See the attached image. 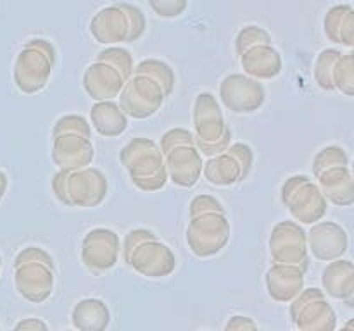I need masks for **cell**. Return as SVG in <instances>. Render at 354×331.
Instances as JSON below:
<instances>
[{
    "label": "cell",
    "mask_w": 354,
    "mask_h": 331,
    "mask_svg": "<svg viewBox=\"0 0 354 331\" xmlns=\"http://www.w3.org/2000/svg\"><path fill=\"white\" fill-rule=\"evenodd\" d=\"M194 145L201 155L214 157L232 145V130L227 126L216 97L203 92L194 100Z\"/></svg>",
    "instance_id": "6da1fadb"
},
{
    "label": "cell",
    "mask_w": 354,
    "mask_h": 331,
    "mask_svg": "<svg viewBox=\"0 0 354 331\" xmlns=\"http://www.w3.org/2000/svg\"><path fill=\"white\" fill-rule=\"evenodd\" d=\"M55 66V48L44 38L30 40L14 62V83L26 95L41 92Z\"/></svg>",
    "instance_id": "7a4b0ae2"
},
{
    "label": "cell",
    "mask_w": 354,
    "mask_h": 331,
    "mask_svg": "<svg viewBox=\"0 0 354 331\" xmlns=\"http://www.w3.org/2000/svg\"><path fill=\"white\" fill-rule=\"evenodd\" d=\"M280 195H282L283 205L289 209L296 223L299 221V223L313 226L320 223L327 214L328 202L322 195L317 183L306 174H296L286 179Z\"/></svg>",
    "instance_id": "3957f363"
},
{
    "label": "cell",
    "mask_w": 354,
    "mask_h": 331,
    "mask_svg": "<svg viewBox=\"0 0 354 331\" xmlns=\"http://www.w3.org/2000/svg\"><path fill=\"white\" fill-rule=\"evenodd\" d=\"M232 228L227 214H201L190 217L187 226V245L201 259L220 254L230 241Z\"/></svg>",
    "instance_id": "277c9868"
},
{
    "label": "cell",
    "mask_w": 354,
    "mask_h": 331,
    "mask_svg": "<svg viewBox=\"0 0 354 331\" xmlns=\"http://www.w3.org/2000/svg\"><path fill=\"white\" fill-rule=\"evenodd\" d=\"M270 255L273 264L294 265L306 272L310 265L306 231L296 221H280L270 234Z\"/></svg>",
    "instance_id": "5b68a950"
},
{
    "label": "cell",
    "mask_w": 354,
    "mask_h": 331,
    "mask_svg": "<svg viewBox=\"0 0 354 331\" xmlns=\"http://www.w3.org/2000/svg\"><path fill=\"white\" fill-rule=\"evenodd\" d=\"M120 109L127 117L133 119H147L152 117L165 103L166 97L161 86L147 76L133 74L127 83L120 95Z\"/></svg>",
    "instance_id": "8992f818"
},
{
    "label": "cell",
    "mask_w": 354,
    "mask_h": 331,
    "mask_svg": "<svg viewBox=\"0 0 354 331\" xmlns=\"http://www.w3.org/2000/svg\"><path fill=\"white\" fill-rule=\"evenodd\" d=\"M220 100L230 112L252 114L261 109L266 100L265 86L249 76L234 72L221 79Z\"/></svg>",
    "instance_id": "52a82bcc"
},
{
    "label": "cell",
    "mask_w": 354,
    "mask_h": 331,
    "mask_svg": "<svg viewBox=\"0 0 354 331\" xmlns=\"http://www.w3.org/2000/svg\"><path fill=\"white\" fill-rule=\"evenodd\" d=\"M109 183L97 168L66 171V200L69 207H97L106 200Z\"/></svg>",
    "instance_id": "ba28073f"
},
{
    "label": "cell",
    "mask_w": 354,
    "mask_h": 331,
    "mask_svg": "<svg viewBox=\"0 0 354 331\" xmlns=\"http://www.w3.org/2000/svg\"><path fill=\"white\" fill-rule=\"evenodd\" d=\"M120 237L109 228H95L82 241V262L93 274H102L116 265L120 257Z\"/></svg>",
    "instance_id": "9c48e42d"
},
{
    "label": "cell",
    "mask_w": 354,
    "mask_h": 331,
    "mask_svg": "<svg viewBox=\"0 0 354 331\" xmlns=\"http://www.w3.org/2000/svg\"><path fill=\"white\" fill-rule=\"evenodd\" d=\"M120 161L133 179L149 178L165 171V157L161 148L151 138H133L120 152Z\"/></svg>",
    "instance_id": "30bf717a"
},
{
    "label": "cell",
    "mask_w": 354,
    "mask_h": 331,
    "mask_svg": "<svg viewBox=\"0 0 354 331\" xmlns=\"http://www.w3.org/2000/svg\"><path fill=\"white\" fill-rule=\"evenodd\" d=\"M128 265L135 269L138 274L147 278H165L176 269V257L171 248L158 238L144 241L131 250L127 257Z\"/></svg>",
    "instance_id": "8fae6325"
},
{
    "label": "cell",
    "mask_w": 354,
    "mask_h": 331,
    "mask_svg": "<svg viewBox=\"0 0 354 331\" xmlns=\"http://www.w3.org/2000/svg\"><path fill=\"white\" fill-rule=\"evenodd\" d=\"M306 240L308 252H311L315 259L324 262L342 259L349 247L348 233L341 224L334 221H320L313 224L306 233Z\"/></svg>",
    "instance_id": "7c38bea8"
},
{
    "label": "cell",
    "mask_w": 354,
    "mask_h": 331,
    "mask_svg": "<svg viewBox=\"0 0 354 331\" xmlns=\"http://www.w3.org/2000/svg\"><path fill=\"white\" fill-rule=\"evenodd\" d=\"M95 148L92 140L80 134H59L52 138V161L59 171H80L90 168Z\"/></svg>",
    "instance_id": "4fadbf2b"
},
{
    "label": "cell",
    "mask_w": 354,
    "mask_h": 331,
    "mask_svg": "<svg viewBox=\"0 0 354 331\" xmlns=\"http://www.w3.org/2000/svg\"><path fill=\"white\" fill-rule=\"evenodd\" d=\"M162 157L168 181H173L182 188H192L203 176V155L196 145H180L162 154Z\"/></svg>",
    "instance_id": "5bb4252c"
},
{
    "label": "cell",
    "mask_w": 354,
    "mask_h": 331,
    "mask_svg": "<svg viewBox=\"0 0 354 331\" xmlns=\"http://www.w3.org/2000/svg\"><path fill=\"white\" fill-rule=\"evenodd\" d=\"M14 285L17 293L28 302L41 303L54 292V269L44 264H23L14 268Z\"/></svg>",
    "instance_id": "9a60e30c"
},
{
    "label": "cell",
    "mask_w": 354,
    "mask_h": 331,
    "mask_svg": "<svg viewBox=\"0 0 354 331\" xmlns=\"http://www.w3.org/2000/svg\"><path fill=\"white\" fill-rule=\"evenodd\" d=\"M90 33L100 45H109V47L128 41L130 24L120 3L100 9L90 21Z\"/></svg>",
    "instance_id": "2e32d148"
},
{
    "label": "cell",
    "mask_w": 354,
    "mask_h": 331,
    "mask_svg": "<svg viewBox=\"0 0 354 331\" xmlns=\"http://www.w3.org/2000/svg\"><path fill=\"white\" fill-rule=\"evenodd\" d=\"M127 79L106 62L95 61L83 72V88L95 102H107L118 97Z\"/></svg>",
    "instance_id": "e0dca14e"
},
{
    "label": "cell",
    "mask_w": 354,
    "mask_h": 331,
    "mask_svg": "<svg viewBox=\"0 0 354 331\" xmlns=\"http://www.w3.org/2000/svg\"><path fill=\"white\" fill-rule=\"evenodd\" d=\"M265 283L275 302L289 303L304 290V271L294 265L273 264L266 271Z\"/></svg>",
    "instance_id": "ac0fdd59"
},
{
    "label": "cell",
    "mask_w": 354,
    "mask_h": 331,
    "mask_svg": "<svg viewBox=\"0 0 354 331\" xmlns=\"http://www.w3.org/2000/svg\"><path fill=\"white\" fill-rule=\"evenodd\" d=\"M241 66L244 74L256 81L273 79L282 72V55L273 45H258L241 55Z\"/></svg>",
    "instance_id": "d6986e66"
},
{
    "label": "cell",
    "mask_w": 354,
    "mask_h": 331,
    "mask_svg": "<svg viewBox=\"0 0 354 331\" xmlns=\"http://www.w3.org/2000/svg\"><path fill=\"white\" fill-rule=\"evenodd\" d=\"M322 292L335 300H344L353 305L354 297V264L349 259H337L328 262L322 272Z\"/></svg>",
    "instance_id": "ffe728a7"
},
{
    "label": "cell",
    "mask_w": 354,
    "mask_h": 331,
    "mask_svg": "<svg viewBox=\"0 0 354 331\" xmlns=\"http://www.w3.org/2000/svg\"><path fill=\"white\" fill-rule=\"evenodd\" d=\"M292 321L299 331H335L337 328V314L325 293L306 303Z\"/></svg>",
    "instance_id": "44dd1931"
},
{
    "label": "cell",
    "mask_w": 354,
    "mask_h": 331,
    "mask_svg": "<svg viewBox=\"0 0 354 331\" xmlns=\"http://www.w3.org/2000/svg\"><path fill=\"white\" fill-rule=\"evenodd\" d=\"M318 188L327 202L339 207H349L354 203L353 172L349 168H334L318 176Z\"/></svg>",
    "instance_id": "7402d4cb"
},
{
    "label": "cell",
    "mask_w": 354,
    "mask_h": 331,
    "mask_svg": "<svg viewBox=\"0 0 354 331\" xmlns=\"http://www.w3.org/2000/svg\"><path fill=\"white\" fill-rule=\"evenodd\" d=\"M71 323L78 331H106L111 324V312L100 299H83L73 307Z\"/></svg>",
    "instance_id": "603a6c76"
},
{
    "label": "cell",
    "mask_w": 354,
    "mask_h": 331,
    "mask_svg": "<svg viewBox=\"0 0 354 331\" xmlns=\"http://www.w3.org/2000/svg\"><path fill=\"white\" fill-rule=\"evenodd\" d=\"M325 37L344 47H354V9L349 3L334 6L327 10L324 19Z\"/></svg>",
    "instance_id": "cb8c5ba5"
},
{
    "label": "cell",
    "mask_w": 354,
    "mask_h": 331,
    "mask_svg": "<svg viewBox=\"0 0 354 331\" xmlns=\"http://www.w3.org/2000/svg\"><path fill=\"white\" fill-rule=\"evenodd\" d=\"M90 123L93 130L106 138L120 137L127 131L128 117L116 102H95L90 109Z\"/></svg>",
    "instance_id": "d4e9b609"
},
{
    "label": "cell",
    "mask_w": 354,
    "mask_h": 331,
    "mask_svg": "<svg viewBox=\"0 0 354 331\" xmlns=\"http://www.w3.org/2000/svg\"><path fill=\"white\" fill-rule=\"evenodd\" d=\"M203 174L211 185L216 186H232L242 181L241 166L227 152L207 159L203 164Z\"/></svg>",
    "instance_id": "484cf974"
},
{
    "label": "cell",
    "mask_w": 354,
    "mask_h": 331,
    "mask_svg": "<svg viewBox=\"0 0 354 331\" xmlns=\"http://www.w3.org/2000/svg\"><path fill=\"white\" fill-rule=\"evenodd\" d=\"M133 74L147 76L152 81L158 83L161 86L165 97H169L175 88V71L171 66L165 61H158V59H147L142 61L133 68ZM131 74V76H133Z\"/></svg>",
    "instance_id": "4316f807"
},
{
    "label": "cell",
    "mask_w": 354,
    "mask_h": 331,
    "mask_svg": "<svg viewBox=\"0 0 354 331\" xmlns=\"http://www.w3.org/2000/svg\"><path fill=\"white\" fill-rule=\"evenodd\" d=\"M341 55L342 52L337 50V48H325L318 54L317 61H315V81L325 92H334L332 71H334L335 62L341 59Z\"/></svg>",
    "instance_id": "83f0119b"
},
{
    "label": "cell",
    "mask_w": 354,
    "mask_h": 331,
    "mask_svg": "<svg viewBox=\"0 0 354 331\" xmlns=\"http://www.w3.org/2000/svg\"><path fill=\"white\" fill-rule=\"evenodd\" d=\"M334 168H349V155L342 147H337V145H328V147L322 148V150L315 155L313 159L315 178H318L322 172Z\"/></svg>",
    "instance_id": "f1b7e54d"
},
{
    "label": "cell",
    "mask_w": 354,
    "mask_h": 331,
    "mask_svg": "<svg viewBox=\"0 0 354 331\" xmlns=\"http://www.w3.org/2000/svg\"><path fill=\"white\" fill-rule=\"evenodd\" d=\"M332 85L344 95H354V54H342L332 71Z\"/></svg>",
    "instance_id": "f546056e"
},
{
    "label": "cell",
    "mask_w": 354,
    "mask_h": 331,
    "mask_svg": "<svg viewBox=\"0 0 354 331\" xmlns=\"http://www.w3.org/2000/svg\"><path fill=\"white\" fill-rule=\"evenodd\" d=\"M95 61L106 62V64L113 66L116 71L121 72L124 79H130L133 74V57L130 52L123 47H107L97 54Z\"/></svg>",
    "instance_id": "4dcf8cb0"
},
{
    "label": "cell",
    "mask_w": 354,
    "mask_h": 331,
    "mask_svg": "<svg viewBox=\"0 0 354 331\" xmlns=\"http://www.w3.org/2000/svg\"><path fill=\"white\" fill-rule=\"evenodd\" d=\"M258 45H272V34L265 28L245 26L239 31L237 38H235V52L239 57L249 48L258 47Z\"/></svg>",
    "instance_id": "1f68e13d"
},
{
    "label": "cell",
    "mask_w": 354,
    "mask_h": 331,
    "mask_svg": "<svg viewBox=\"0 0 354 331\" xmlns=\"http://www.w3.org/2000/svg\"><path fill=\"white\" fill-rule=\"evenodd\" d=\"M59 134H80V137L90 140L92 130L85 117L71 114V116H62L55 121L54 128H52V138L59 137Z\"/></svg>",
    "instance_id": "d6a6232c"
},
{
    "label": "cell",
    "mask_w": 354,
    "mask_h": 331,
    "mask_svg": "<svg viewBox=\"0 0 354 331\" xmlns=\"http://www.w3.org/2000/svg\"><path fill=\"white\" fill-rule=\"evenodd\" d=\"M120 7L124 10V14L128 17V24H130V38H128V41H137L144 34L145 28H147V21H145L144 12L137 6L128 2H121Z\"/></svg>",
    "instance_id": "836d02e7"
},
{
    "label": "cell",
    "mask_w": 354,
    "mask_h": 331,
    "mask_svg": "<svg viewBox=\"0 0 354 331\" xmlns=\"http://www.w3.org/2000/svg\"><path fill=\"white\" fill-rule=\"evenodd\" d=\"M23 264H44L47 268L54 269V259L50 257V254L44 250L40 247H28L24 250H21L19 254L14 259V268H19Z\"/></svg>",
    "instance_id": "e575fe53"
},
{
    "label": "cell",
    "mask_w": 354,
    "mask_h": 331,
    "mask_svg": "<svg viewBox=\"0 0 354 331\" xmlns=\"http://www.w3.org/2000/svg\"><path fill=\"white\" fill-rule=\"evenodd\" d=\"M190 217L201 216V214H227L220 200L211 195H197L190 202Z\"/></svg>",
    "instance_id": "d590c367"
},
{
    "label": "cell",
    "mask_w": 354,
    "mask_h": 331,
    "mask_svg": "<svg viewBox=\"0 0 354 331\" xmlns=\"http://www.w3.org/2000/svg\"><path fill=\"white\" fill-rule=\"evenodd\" d=\"M161 148V154H166L171 148L180 147V145H194V137L189 130L183 128H173V130L166 131L161 137V143H158Z\"/></svg>",
    "instance_id": "8d00e7d4"
},
{
    "label": "cell",
    "mask_w": 354,
    "mask_h": 331,
    "mask_svg": "<svg viewBox=\"0 0 354 331\" xmlns=\"http://www.w3.org/2000/svg\"><path fill=\"white\" fill-rule=\"evenodd\" d=\"M227 154L237 161V164L241 166L242 171V179H245L251 172L252 161H254V154H252V148L245 143H232L227 148Z\"/></svg>",
    "instance_id": "74e56055"
},
{
    "label": "cell",
    "mask_w": 354,
    "mask_h": 331,
    "mask_svg": "<svg viewBox=\"0 0 354 331\" xmlns=\"http://www.w3.org/2000/svg\"><path fill=\"white\" fill-rule=\"evenodd\" d=\"M149 6L159 17H178L189 7V2L187 0H151Z\"/></svg>",
    "instance_id": "f35d334b"
},
{
    "label": "cell",
    "mask_w": 354,
    "mask_h": 331,
    "mask_svg": "<svg viewBox=\"0 0 354 331\" xmlns=\"http://www.w3.org/2000/svg\"><path fill=\"white\" fill-rule=\"evenodd\" d=\"M152 238H156V234L152 233V231L144 230V228H137V230H131L130 233L127 234V238H124V243H123L124 261H127V257L131 254V250H133V248H137L138 245L144 243V241L152 240Z\"/></svg>",
    "instance_id": "ab89813d"
},
{
    "label": "cell",
    "mask_w": 354,
    "mask_h": 331,
    "mask_svg": "<svg viewBox=\"0 0 354 331\" xmlns=\"http://www.w3.org/2000/svg\"><path fill=\"white\" fill-rule=\"evenodd\" d=\"M223 331H261L258 324L248 316H232L228 323L225 324Z\"/></svg>",
    "instance_id": "60d3db41"
},
{
    "label": "cell",
    "mask_w": 354,
    "mask_h": 331,
    "mask_svg": "<svg viewBox=\"0 0 354 331\" xmlns=\"http://www.w3.org/2000/svg\"><path fill=\"white\" fill-rule=\"evenodd\" d=\"M12 331H48V326L45 321L38 317H26V319H21Z\"/></svg>",
    "instance_id": "b9f144b4"
},
{
    "label": "cell",
    "mask_w": 354,
    "mask_h": 331,
    "mask_svg": "<svg viewBox=\"0 0 354 331\" xmlns=\"http://www.w3.org/2000/svg\"><path fill=\"white\" fill-rule=\"evenodd\" d=\"M7 185H9V179H7V174L2 171V169H0V200H2L3 195H6Z\"/></svg>",
    "instance_id": "7bdbcfd3"
},
{
    "label": "cell",
    "mask_w": 354,
    "mask_h": 331,
    "mask_svg": "<svg viewBox=\"0 0 354 331\" xmlns=\"http://www.w3.org/2000/svg\"><path fill=\"white\" fill-rule=\"evenodd\" d=\"M339 331H354V323L353 321H348V324H346L344 328H341Z\"/></svg>",
    "instance_id": "ee69618b"
},
{
    "label": "cell",
    "mask_w": 354,
    "mask_h": 331,
    "mask_svg": "<svg viewBox=\"0 0 354 331\" xmlns=\"http://www.w3.org/2000/svg\"><path fill=\"white\" fill-rule=\"evenodd\" d=\"M0 269H2V257H0Z\"/></svg>",
    "instance_id": "f6af8a7d"
},
{
    "label": "cell",
    "mask_w": 354,
    "mask_h": 331,
    "mask_svg": "<svg viewBox=\"0 0 354 331\" xmlns=\"http://www.w3.org/2000/svg\"><path fill=\"white\" fill-rule=\"evenodd\" d=\"M68 331H69V330H68Z\"/></svg>",
    "instance_id": "bcb514c9"
}]
</instances>
